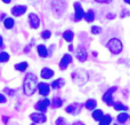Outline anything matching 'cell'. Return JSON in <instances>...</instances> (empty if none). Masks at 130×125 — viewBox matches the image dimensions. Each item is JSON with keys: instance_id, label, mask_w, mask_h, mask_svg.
<instances>
[{"instance_id": "836d02e7", "label": "cell", "mask_w": 130, "mask_h": 125, "mask_svg": "<svg viewBox=\"0 0 130 125\" xmlns=\"http://www.w3.org/2000/svg\"><path fill=\"white\" fill-rule=\"evenodd\" d=\"M8 121H9V117H7V116H2V122L4 123H8Z\"/></svg>"}, {"instance_id": "ba28073f", "label": "cell", "mask_w": 130, "mask_h": 125, "mask_svg": "<svg viewBox=\"0 0 130 125\" xmlns=\"http://www.w3.org/2000/svg\"><path fill=\"white\" fill-rule=\"evenodd\" d=\"M81 108H82V105H79V103H71L66 107L65 111L70 115H78L79 112L81 111Z\"/></svg>"}, {"instance_id": "7a4b0ae2", "label": "cell", "mask_w": 130, "mask_h": 125, "mask_svg": "<svg viewBox=\"0 0 130 125\" xmlns=\"http://www.w3.org/2000/svg\"><path fill=\"white\" fill-rule=\"evenodd\" d=\"M71 77H72V79H73V82L75 83L76 85H79V86L85 85L86 83L88 82V79H89L88 72L86 70H83V69H76L74 72H72Z\"/></svg>"}, {"instance_id": "5bb4252c", "label": "cell", "mask_w": 130, "mask_h": 125, "mask_svg": "<svg viewBox=\"0 0 130 125\" xmlns=\"http://www.w3.org/2000/svg\"><path fill=\"white\" fill-rule=\"evenodd\" d=\"M26 11V6H23V5H18V6H14L11 8V14L15 16H21Z\"/></svg>"}, {"instance_id": "277c9868", "label": "cell", "mask_w": 130, "mask_h": 125, "mask_svg": "<svg viewBox=\"0 0 130 125\" xmlns=\"http://www.w3.org/2000/svg\"><path fill=\"white\" fill-rule=\"evenodd\" d=\"M65 6H66V4H65L64 0H53V2H52L53 10H54L57 15H61L65 10Z\"/></svg>"}, {"instance_id": "ac0fdd59", "label": "cell", "mask_w": 130, "mask_h": 125, "mask_svg": "<svg viewBox=\"0 0 130 125\" xmlns=\"http://www.w3.org/2000/svg\"><path fill=\"white\" fill-rule=\"evenodd\" d=\"M103 117H104V114L101 109H95L94 111H92V118L96 122H101Z\"/></svg>"}, {"instance_id": "44dd1931", "label": "cell", "mask_w": 130, "mask_h": 125, "mask_svg": "<svg viewBox=\"0 0 130 125\" xmlns=\"http://www.w3.org/2000/svg\"><path fill=\"white\" fill-rule=\"evenodd\" d=\"M52 106H53L54 108H61L62 106H63V100H62L61 98H58V96H56V98L53 99Z\"/></svg>"}, {"instance_id": "d6a6232c", "label": "cell", "mask_w": 130, "mask_h": 125, "mask_svg": "<svg viewBox=\"0 0 130 125\" xmlns=\"http://www.w3.org/2000/svg\"><path fill=\"white\" fill-rule=\"evenodd\" d=\"M0 102H1V103H5V102H6V98H5L4 94H1V95H0Z\"/></svg>"}, {"instance_id": "603a6c76", "label": "cell", "mask_w": 130, "mask_h": 125, "mask_svg": "<svg viewBox=\"0 0 130 125\" xmlns=\"http://www.w3.org/2000/svg\"><path fill=\"white\" fill-rule=\"evenodd\" d=\"M130 118L129 115L126 114V112H121V114H119V116H118V122L121 124H124Z\"/></svg>"}, {"instance_id": "7402d4cb", "label": "cell", "mask_w": 130, "mask_h": 125, "mask_svg": "<svg viewBox=\"0 0 130 125\" xmlns=\"http://www.w3.org/2000/svg\"><path fill=\"white\" fill-rule=\"evenodd\" d=\"M63 37H64V39L67 41V43H71V41L73 40L74 34H73V32H72L71 30H66V31L63 33Z\"/></svg>"}, {"instance_id": "4fadbf2b", "label": "cell", "mask_w": 130, "mask_h": 125, "mask_svg": "<svg viewBox=\"0 0 130 125\" xmlns=\"http://www.w3.org/2000/svg\"><path fill=\"white\" fill-rule=\"evenodd\" d=\"M71 62H72V56L70 54H65L64 56L62 57L61 62H59V69H61V70H65Z\"/></svg>"}, {"instance_id": "d4e9b609", "label": "cell", "mask_w": 130, "mask_h": 125, "mask_svg": "<svg viewBox=\"0 0 130 125\" xmlns=\"http://www.w3.org/2000/svg\"><path fill=\"white\" fill-rule=\"evenodd\" d=\"M85 18H86V21L87 22H92V21L95 20V13L91 10V9H89V10L86 13V16H85Z\"/></svg>"}, {"instance_id": "d6986e66", "label": "cell", "mask_w": 130, "mask_h": 125, "mask_svg": "<svg viewBox=\"0 0 130 125\" xmlns=\"http://www.w3.org/2000/svg\"><path fill=\"white\" fill-rule=\"evenodd\" d=\"M38 53L41 57H47L48 56V49L45 45H39L38 46Z\"/></svg>"}, {"instance_id": "8d00e7d4", "label": "cell", "mask_w": 130, "mask_h": 125, "mask_svg": "<svg viewBox=\"0 0 130 125\" xmlns=\"http://www.w3.org/2000/svg\"><path fill=\"white\" fill-rule=\"evenodd\" d=\"M2 1H4V2H5V4H9V2H10V1H11V0H2Z\"/></svg>"}, {"instance_id": "ffe728a7", "label": "cell", "mask_w": 130, "mask_h": 125, "mask_svg": "<svg viewBox=\"0 0 130 125\" xmlns=\"http://www.w3.org/2000/svg\"><path fill=\"white\" fill-rule=\"evenodd\" d=\"M111 123H112V116L108 114V115H104L102 121L99 122V125H110Z\"/></svg>"}, {"instance_id": "484cf974", "label": "cell", "mask_w": 130, "mask_h": 125, "mask_svg": "<svg viewBox=\"0 0 130 125\" xmlns=\"http://www.w3.org/2000/svg\"><path fill=\"white\" fill-rule=\"evenodd\" d=\"M4 25L7 28V29H11V28L14 27V20L10 17L8 18H5L4 20Z\"/></svg>"}, {"instance_id": "d590c367", "label": "cell", "mask_w": 130, "mask_h": 125, "mask_svg": "<svg viewBox=\"0 0 130 125\" xmlns=\"http://www.w3.org/2000/svg\"><path fill=\"white\" fill-rule=\"evenodd\" d=\"M7 125H18V124L15 123V122H9V123H7Z\"/></svg>"}, {"instance_id": "e575fe53", "label": "cell", "mask_w": 130, "mask_h": 125, "mask_svg": "<svg viewBox=\"0 0 130 125\" xmlns=\"http://www.w3.org/2000/svg\"><path fill=\"white\" fill-rule=\"evenodd\" d=\"M73 125H86V124L82 123V122H75V123H73Z\"/></svg>"}, {"instance_id": "f1b7e54d", "label": "cell", "mask_w": 130, "mask_h": 125, "mask_svg": "<svg viewBox=\"0 0 130 125\" xmlns=\"http://www.w3.org/2000/svg\"><path fill=\"white\" fill-rule=\"evenodd\" d=\"M50 36H52V33H50V31H48V30H45V31L41 33V37H42L43 39H49Z\"/></svg>"}, {"instance_id": "8992f818", "label": "cell", "mask_w": 130, "mask_h": 125, "mask_svg": "<svg viewBox=\"0 0 130 125\" xmlns=\"http://www.w3.org/2000/svg\"><path fill=\"white\" fill-rule=\"evenodd\" d=\"M30 118H31V121L33 122V123L36 124H42L45 123L46 121H47V117H46V115L43 114V112H33V114L30 115Z\"/></svg>"}, {"instance_id": "2e32d148", "label": "cell", "mask_w": 130, "mask_h": 125, "mask_svg": "<svg viewBox=\"0 0 130 125\" xmlns=\"http://www.w3.org/2000/svg\"><path fill=\"white\" fill-rule=\"evenodd\" d=\"M85 107L87 108L88 110H92V111H94L97 107V101L95 100V99H89V100H87V102L85 103Z\"/></svg>"}, {"instance_id": "8fae6325", "label": "cell", "mask_w": 130, "mask_h": 125, "mask_svg": "<svg viewBox=\"0 0 130 125\" xmlns=\"http://www.w3.org/2000/svg\"><path fill=\"white\" fill-rule=\"evenodd\" d=\"M38 91H39V94H40V95L47 96L48 94L50 93V86L47 84V83H39Z\"/></svg>"}, {"instance_id": "f35d334b", "label": "cell", "mask_w": 130, "mask_h": 125, "mask_svg": "<svg viewBox=\"0 0 130 125\" xmlns=\"http://www.w3.org/2000/svg\"><path fill=\"white\" fill-rule=\"evenodd\" d=\"M119 124H120V123H119V122H118V123H117V124H113V125H119Z\"/></svg>"}, {"instance_id": "83f0119b", "label": "cell", "mask_w": 130, "mask_h": 125, "mask_svg": "<svg viewBox=\"0 0 130 125\" xmlns=\"http://www.w3.org/2000/svg\"><path fill=\"white\" fill-rule=\"evenodd\" d=\"M9 60V54L6 52H1L0 53V61L2 62V63H5V62H7Z\"/></svg>"}, {"instance_id": "9a60e30c", "label": "cell", "mask_w": 130, "mask_h": 125, "mask_svg": "<svg viewBox=\"0 0 130 125\" xmlns=\"http://www.w3.org/2000/svg\"><path fill=\"white\" fill-rule=\"evenodd\" d=\"M54 76V70H52L50 68H43L41 70V77L43 79H50Z\"/></svg>"}, {"instance_id": "4316f807", "label": "cell", "mask_w": 130, "mask_h": 125, "mask_svg": "<svg viewBox=\"0 0 130 125\" xmlns=\"http://www.w3.org/2000/svg\"><path fill=\"white\" fill-rule=\"evenodd\" d=\"M113 107H114V109L118 110V111H119V110H120V111H124V110L128 109V107H126L124 105H122L121 102H115Z\"/></svg>"}, {"instance_id": "1f68e13d", "label": "cell", "mask_w": 130, "mask_h": 125, "mask_svg": "<svg viewBox=\"0 0 130 125\" xmlns=\"http://www.w3.org/2000/svg\"><path fill=\"white\" fill-rule=\"evenodd\" d=\"M96 2H101V4H110L112 0H95Z\"/></svg>"}, {"instance_id": "9c48e42d", "label": "cell", "mask_w": 130, "mask_h": 125, "mask_svg": "<svg viewBox=\"0 0 130 125\" xmlns=\"http://www.w3.org/2000/svg\"><path fill=\"white\" fill-rule=\"evenodd\" d=\"M75 56L76 59L79 60L80 62H85L86 60H87V51H86V48L83 47V46H79L78 48H76L75 51Z\"/></svg>"}, {"instance_id": "52a82bcc", "label": "cell", "mask_w": 130, "mask_h": 125, "mask_svg": "<svg viewBox=\"0 0 130 125\" xmlns=\"http://www.w3.org/2000/svg\"><path fill=\"white\" fill-rule=\"evenodd\" d=\"M49 106H50V101L48 100V99H42V100H40L39 102L36 103L34 108L40 112H46L47 111V108L49 107Z\"/></svg>"}, {"instance_id": "f546056e", "label": "cell", "mask_w": 130, "mask_h": 125, "mask_svg": "<svg viewBox=\"0 0 130 125\" xmlns=\"http://www.w3.org/2000/svg\"><path fill=\"white\" fill-rule=\"evenodd\" d=\"M101 31H102V29H101V27H92L91 28V33H94V34H98V33H101Z\"/></svg>"}, {"instance_id": "4dcf8cb0", "label": "cell", "mask_w": 130, "mask_h": 125, "mask_svg": "<svg viewBox=\"0 0 130 125\" xmlns=\"http://www.w3.org/2000/svg\"><path fill=\"white\" fill-rule=\"evenodd\" d=\"M56 125H65L66 124V122H65V119L63 118V117H59L58 119L56 121V123H55Z\"/></svg>"}, {"instance_id": "ab89813d", "label": "cell", "mask_w": 130, "mask_h": 125, "mask_svg": "<svg viewBox=\"0 0 130 125\" xmlns=\"http://www.w3.org/2000/svg\"><path fill=\"white\" fill-rule=\"evenodd\" d=\"M31 125H37V124H36V123H33V124H31Z\"/></svg>"}, {"instance_id": "3957f363", "label": "cell", "mask_w": 130, "mask_h": 125, "mask_svg": "<svg viewBox=\"0 0 130 125\" xmlns=\"http://www.w3.org/2000/svg\"><path fill=\"white\" fill-rule=\"evenodd\" d=\"M107 48L111 51L112 54H120L123 49V45H122L121 40H119L117 38H112L107 43Z\"/></svg>"}, {"instance_id": "7c38bea8", "label": "cell", "mask_w": 130, "mask_h": 125, "mask_svg": "<svg viewBox=\"0 0 130 125\" xmlns=\"http://www.w3.org/2000/svg\"><path fill=\"white\" fill-rule=\"evenodd\" d=\"M74 9H75V20L76 21L82 20V18L86 16V14H85V11H83V8L81 7L80 2H75V4H74Z\"/></svg>"}, {"instance_id": "6da1fadb", "label": "cell", "mask_w": 130, "mask_h": 125, "mask_svg": "<svg viewBox=\"0 0 130 125\" xmlns=\"http://www.w3.org/2000/svg\"><path fill=\"white\" fill-rule=\"evenodd\" d=\"M39 85L38 78L33 73H27L26 77L24 78V83H23V90H24V94L27 96H31L37 91V86Z\"/></svg>"}, {"instance_id": "74e56055", "label": "cell", "mask_w": 130, "mask_h": 125, "mask_svg": "<svg viewBox=\"0 0 130 125\" xmlns=\"http://www.w3.org/2000/svg\"><path fill=\"white\" fill-rule=\"evenodd\" d=\"M124 2H127L128 5H130V0H124Z\"/></svg>"}, {"instance_id": "30bf717a", "label": "cell", "mask_w": 130, "mask_h": 125, "mask_svg": "<svg viewBox=\"0 0 130 125\" xmlns=\"http://www.w3.org/2000/svg\"><path fill=\"white\" fill-rule=\"evenodd\" d=\"M29 23H30V27L31 28L38 29L39 25H40V18H39L38 15L31 13V14H29Z\"/></svg>"}, {"instance_id": "cb8c5ba5", "label": "cell", "mask_w": 130, "mask_h": 125, "mask_svg": "<svg viewBox=\"0 0 130 125\" xmlns=\"http://www.w3.org/2000/svg\"><path fill=\"white\" fill-rule=\"evenodd\" d=\"M26 68H27V62H21V63L15 64V69L21 71V72H24L26 70Z\"/></svg>"}, {"instance_id": "5b68a950", "label": "cell", "mask_w": 130, "mask_h": 125, "mask_svg": "<svg viewBox=\"0 0 130 125\" xmlns=\"http://www.w3.org/2000/svg\"><path fill=\"white\" fill-rule=\"evenodd\" d=\"M117 91V87H111L107 91L104 93L103 95V101L106 103L107 106H114V102H113V93Z\"/></svg>"}, {"instance_id": "e0dca14e", "label": "cell", "mask_w": 130, "mask_h": 125, "mask_svg": "<svg viewBox=\"0 0 130 125\" xmlns=\"http://www.w3.org/2000/svg\"><path fill=\"white\" fill-rule=\"evenodd\" d=\"M65 85V80L63 79V78H58V79L54 80V82L52 83V87L54 90H58V89H62Z\"/></svg>"}]
</instances>
